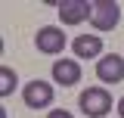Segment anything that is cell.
Listing matches in <instances>:
<instances>
[{"label": "cell", "instance_id": "cell-6", "mask_svg": "<svg viewBox=\"0 0 124 118\" xmlns=\"http://www.w3.org/2000/svg\"><path fill=\"white\" fill-rule=\"evenodd\" d=\"M56 9H59L62 25H81L84 19H90L93 3H87V0H62V3H56Z\"/></svg>", "mask_w": 124, "mask_h": 118}, {"label": "cell", "instance_id": "cell-3", "mask_svg": "<svg viewBox=\"0 0 124 118\" xmlns=\"http://www.w3.org/2000/svg\"><path fill=\"white\" fill-rule=\"evenodd\" d=\"M53 96H56L53 84H46L40 78H34V81H28V84L22 87V100H25L28 109H46V106L53 103Z\"/></svg>", "mask_w": 124, "mask_h": 118}, {"label": "cell", "instance_id": "cell-1", "mask_svg": "<svg viewBox=\"0 0 124 118\" xmlns=\"http://www.w3.org/2000/svg\"><path fill=\"white\" fill-rule=\"evenodd\" d=\"M78 106H81V112H84V115L102 118L106 112H112V93H108L106 87H87L84 93H81Z\"/></svg>", "mask_w": 124, "mask_h": 118}, {"label": "cell", "instance_id": "cell-9", "mask_svg": "<svg viewBox=\"0 0 124 118\" xmlns=\"http://www.w3.org/2000/svg\"><path fill=\"white\" fill-rule=\"evenodd\" d=\"M16 81H19V78H16L13 68H9V65H0V96H9L16 90Z\"/></svg>", "mask_w": 124, "mask_h": 118}, {"label": "cell", "instance_id": "cell-5", "mask_svg": "<svg viewBox=\"0 0 124 118\" xmlns=\"http://www.w3.org/2000/svg\"><path fill=\"white\" fill-rule=\"evenodd\" d=\"M96 78L102 84H121L124 81V59L118 53H106L102 59H96Z\"/></svg>", "mask_w": 124, "mask_h": 118}, {"label": "cell", "instance_id": "cell-4", "mask_svg": "<svg viewBox=\"0 0 124 118\" xmlns=\"http://www.w3.org/2000/svg\"><path fill=\"white\" fill-rule=\"evenodd\" d=\"M34 47H37L40 53H46V56L62 53V50H65V34H62V28L59 25H44V28H37Z\"/></svg>", "mask_w": 124, "mask_h": 118}, {"label": "cell", "instance_id": "cell-2", "mask_svg": "<svg viewBox=\"0 0 124 118\" xmlns=\"http://www.w3.org/2000/svg\"><path fill=\"white\" fill-rule=\"evenodd\" d=\"M121 22V6L115 0H93V13H90V25L96 31H112Z\"/></svg>", "mask_w": 124, "mask_h": 118}, {"label": "cell", "instance_id": "cell-8", "mask_svg": "<svg viewBox=\"0 0 124 118\" xmlns=\"http://www.w3.org/2000/svg\"><path fill=\"white\" fill-rule=\"evenodd\" d=\"M71 50L78 59H96V56H102V37L99 34H78Z\"/></svg>", "mask_w": 124, "mask_h": 118}, {"label": "cell", "instance_id": "cell-10", "mask_svg": "<svg viewBox=\"0 0 124 118\" xmlns=\"http://www.w3.org/2000/svg\"><path fill=\"white\" fill-rule=\"evenodd\" d=\"M46 118H75V115H71V112H65V109H53Z\"/></svg>", "mask_w": 124, "mask_h": 118}, {"label": "cell", "instance_id": "cell-11", "mask_svg": "<svg viewBox=\"0 0 124 118\" xmlns=\"http://www.w3.org/2000/svg\"><path fill=\"white\" fill-rule=\"evenodd\" d=\"M118 115L124 118V96H121V100H118Z\"/></svg>", "mask_w": 124, "mask_h": 118}, {"label": "cell", "instance_id": "cell-7", "mask_svg": "<svg viewBox=\"0 0 124 118\" xmlns=\"http://www.w3.org/2000/svg\"><path fill=\"white\" fill-rule=\"evenodd\" d=\"M53 81L62 84V87H75L81 81V65L78 59H56L53 62Z\"/></svg>", "mask_w": 124, "mask_h": 118}]
</instances>
